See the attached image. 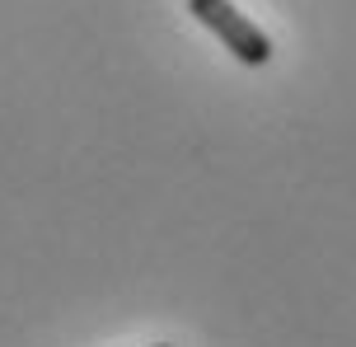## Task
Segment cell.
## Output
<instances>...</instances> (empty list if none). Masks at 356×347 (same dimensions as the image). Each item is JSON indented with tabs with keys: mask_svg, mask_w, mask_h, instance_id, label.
<instances>
[{
	"mask_svg": "<svg viewBox=\"0 0 356 347\" xmlns=\"http://www.w3.org/2000/svg\"><path fill=\"white\" fill-rule=\"evenodd\" d=\"M188 15H193L202 29H211V33L230 47L234 61H244V66H267V61H272V38H267L253 19L239 15L230 0H188Z\"/></svg>",
	"mask_w": 356,
	"mask_h": 347,
	"instance_id": "obj_1",
	"label": "cell"
},
{
	"mask_svg": "<svg viewBox=\"0 0 356 347\" xmlns=\"http://www.w3.org/2000/svg\"><path fill=\"white\" fill-rule=\"evenodd\" d=\"M155 347H169V343H155Z\"/></svg>",
	"mask_w": 356,
	"mask_h": 347,
	"instance_id": "obj_2",
	"label": "cell"
}]
</instances>
